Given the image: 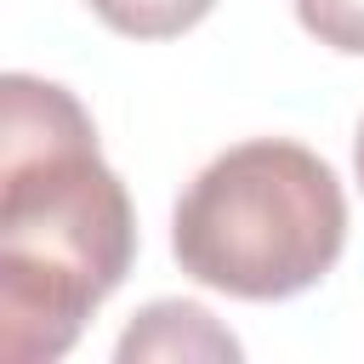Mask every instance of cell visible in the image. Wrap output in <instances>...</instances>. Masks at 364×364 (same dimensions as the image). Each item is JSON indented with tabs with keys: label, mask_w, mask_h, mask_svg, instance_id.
Returning a JSON list of instances; mask_svg holds the SVG:
<instances>
[{
	"label": "cell",
	"mask_w": 364,
	"mask_h": 364,
	"mask_svg": "<svg viewBox=\"0 0 364 364\" xmlns=\"http://www.w3.org/2000/svg\"><path fill=\"white\" fill-rule=\"evenodd\" d=\"M136 210L74 91L0 80V358L51 364L119 290Z\"/></svg>",
	"instance_id": "cell-1"
},
{
	"label": "cell",
	"mask_w": 364,
	"mask_h": 364,
	"mask_svg": "<svg viewBox=\"0 0 364 364\" xmlns=\"http://www.w3.org/2000/svg\"><path fill=\"white\" fill-rule=\"evenodd\" d=\"M347 245V193L336 171L290 142L250 136L216 154L171 210L176 267L239 301H284L313 290Z\"/></svg>",
	"instance_id": "cell-2"
},
{
	"label": "cell",
	"mask_w": 364,
	"mask_h": 364,
	"mask_svg": "<svg viewBox=\"0 0 364 364\" xmlns=\"http://www.w3.org/2000/svg\"><path fill=\"white\" fill-rule=\"evenodd\" d=\"M239 341H233V330H222L199 301H148L131 324H125V336H119V347H114V358L119 364H142V358H210V364H239Z\"/></svg>",
	"instance_id": "cell-3"
},
{
	"label": "cell",
	"mask_w": 364,
	"mask_h": 364,
	"mask_svg": "<svg viewBox=\"0 0 364 364\" xmlns=\"http://www.w3.org/2000/svg\"><path fill=\"white\" fill-rule=\"evenodd\" d=\"M85 6L125 40H176L193 23H205L216 0H85Z\"/></svg>",
	"instance_id": "cell-4"
},
{
	"label": "cell",
	"mask_w": 364,
	"mask_h": 364,
	"mask_svg": "<svg viewBox=\"0 0 364 364\" xmlns=\"http://www.w3.org/2000/svg\"><path fill=\"white\" fill-rule=\"evenodd\" d=\"M290 6L318 46L341 57H364V0H290Z\"/></svg>",
	"instance_id": "cell-5"
},
{
	"label": "cell",
	"mask_w": 364,
	"mask_h": 364,
	"mask_svg": "<svg viewBox=\"0 0 364 364\" xmlns=\"http://www.w3.org/2000/svg\"><path fill=\"white\" fill-rule=\"evenodd\" d=\"M353 171H358V188H364V125H358V136H353Z\"/></svg>",
	"instance_id": "cell-6"
}]
</instances>
